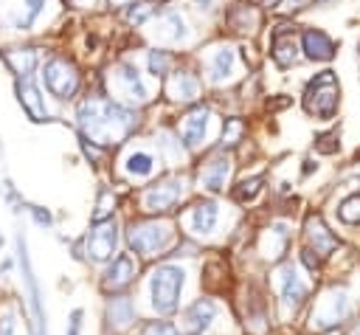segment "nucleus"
I'll use <instances>...</instances> for the list:
<instances>
[{
  "mask_svg": "<svg viewBox=\"0 0 360 335\" xmlns=\"http://www.w3.org/2000/svg\"><path fill=\"white\" fill-rule=\"evenodd\" d=\"M186 268L180 262H158L150 273H147V282H144V299L138 301L141 313L147 318H175L186 299H183V290H186Z\"/></svg>",
  "mask_w": 360,
  "mask_h": 335,
  "instance_id": "obj_1",
  "label": "nucleus"
},
{
  "mask_svg": "<svg viewBox=\"0 0 360 335\" xmlns=\"http://www.w3.org/2000/svg\"><path fill=\"white\" fill-rule=\"evenodd\" d=\"M76 119H79L85 138L96 144H110V141L124 138L130 127L136 124V116L130 110L118 107L107 99H85L76 110Z\"/></svg>",
  "mask_w": 360,
  "mask_h": 335,
  "instance_id": "obj_2",
  "label": "nucleus"
},
{
  "mask_svg": "<svg viewBox=\"0 0 360 335\" xmlns=\"http://www.w3.org/2000/svg\"><path fill=\"white\" fill-rule=\"evenodd\" d=\"M271 287H273V307H276V321L279 324H293V318L310 304L312 296V282H307L301 276L298 262L293 259H282L271 276Z\"/></svg>",
  "mask_w": 360,
  "mask_h": 335,
  "instance_id": "obj_3",
  "label": "nucleus"
},
{
  "mask_svg": "<svg viewBox=\"0 0 360 335\" xmlns=\"http://www.w3.org/2000/svg\"><path fill=\"white\" fill-rule=\"evenodd\" d=\"M124 240L136 259H155L166 257L178 245V229L166 217H141L127 226Z\"/></svg>",
  "mask_w": 360,
  "mask_h": 335,
  "instance_id": "obj_4",
  "label": "nucleus"
},
{
  "mask_svg": "<svg viewBox=\"0 0 360 335\" xmlns=\"http://www.w3.org/2000/svg\"><path fill=\"white\" fill-rule=\"evenodd\" d=\"M352 315V299L343 285H329L318 293L312 301V310L307 313L304 332L307 335H329L338 332Z\"/></svg>",
  "mask_w": 360,
  "mask_h": 335,
  "instance_id": "obj_5",
  "label": "nucleus"
},
{
  "mask_svg": "<svg viewBox=\"0 0 360 335\" xmlns=\"http://www.w3.org/2000/svg\"><path fill=\"white\" fill-rule=\"evenodd\" d=\"M233 315L239 321L243 335H273L279 321H276V307L271 304V287L251 282L245 293L236 299Z\"/></svg>",
  "mask_w": 360,
  "mask_h": 335,
  "instance_id": "obj_6",
  "label": "nucleus"
},
{
  "mask_svg": "<svg viewBox=\"0 0 360 335\" xmlns=\"http://www.w3.org/2000/svg\"><path fill=\"white\" fill-rule=\"evenodd\" d=\"M222 318L228 321V313H225V304L219 301V296H197L192 299L189 304H183V310L178 313V327L183 335H225V327Z\"/></svg>",
  "mask_w": 360,
  "mask_h": 335,
  "instance_id": "obj_7",
  "label": "nucleus"
},
{
  "mask_svg": "<svg viewBox=\"0 0 360 335\" xmlns=\"http://www.w3.org/2000/svg\"><path fill=\"white\" fill-rule=\"evenodd\" d=\"M144 315L136 301V296L122 293V296H107L104 299V313H101V329L104 335H136L141 327Z\"/></svg>",
  "mask_w": 360,
  "mask_h": 335,
  "instance_id": "obj_8",
  "label": "nucleus"
},
{
  "mask_svg": "<svg viewBox=\"0 0 360 335\" xmlns=\"http://www.w3.org/2000/svg\"><path fill=\"white\" fill-rule=\"evenodd\" d=\"M183 197H186V180L180 175H175V178H166V180L144 189L141 211L152 214V217H164V214H172L183 203Z\"/></svg>",
  "mask_w": 360,
  "mask_h": 335,
  "instance_id": "obj_9",
  "label": "nucleus"
},
{
  "mask_svg": "<svg viewBox=\"0 0 360 335\" xmlns=\"http://www.w3.org/2000/svg\"><path fill=\"white\" fill-rule=\"evenodd\" d=\"M338 79L332 71H321L310 85H307V93H304V107L310 116H318V119H332L335 110H338Z\"/></svg>",
  "mask_w": 360,
  "mask_h": 335,
  "instance_id": "obj_10",
  "label": "nucleus"
},
{
  "mask_svg": "<svg viewBox=\"0 0 360 335\" xmlns=\"http://www.w3.org/2000/svg\"><path fill=\"white\" fill-rule=\"evenodd\" d=\"M118 254V220H96L85 234V257L96 265H107Z\"/></svg>",
  "mask_w": 360,
  "mask_h": 335,
  "instance_id": "obj_11",
  "label": "nucleus"
},
{
  "mask_svg": "<svg viewBox=\"0 0 360 335\" xmlns=\"http://www.w3.org/2000/svg\"><path fill=\"white\" fill-rule=\"evenodd\" d=\"M136 279H138V259L133 254H115L99 276V290L104 296H122L130 293Z\"/></svg>",
  "mask_w": 360,
  "mask_h": 335,
  "instance_id": "obj_12",
  "label": "nucleus"
},
{
  "mask_svg": "<svg viewBox=\"0 0 360 335\" xmlns=\"http://www.w3.org/2000/svg\"><path fill=\"white\" fill-rule=\"evenodd\" d=\"M43 79H45L48 93L57 96V99H71L79 90V73L62 57H54V59H48L43 65Z\"/></svg>",
  "mask_w": 360,
  "mask_h": 335,
  "instance_id": "obj_13",
  "label": "nucleus"
},
{
  "mask_svg": "<svg viewBox=\"0 0 360 335\" xmlns=\"http://www.w3.org/2000/svg\"><path fill=\"white\" fill-rule=\"evenodd\" d=\"M183 226L192 237H211L219 226V203L217 200H200L194 203L186 217H183Z\"/></svg>",
  "mask_w": 360,
  "mask_h": 335,
  "instance_id": "obj_14",
  "label": "nucleus"
},
{
  "mask_svg": "<svg viewBox=\"0 0 360 335\" xmlns=\"http://www.w3.org/2000/svg\"><path fill=\"white\" fill-rule=\"evenodd\" d=\"M304 240H307V248L315 251L321 259L332 257L340 248V240L326 229V222L318 214H310L307 217V222H304Z\"/></svg>",
  "mask_w": 360,
  "mask_h": 335,
  "instance_id": "obj_15",
  "label": "nucleus"
},
{
  "mask_svg": "<svg viewBox=\"0 0 360 335\" xmlns=\"http://www.w3.org/2000/svg\"><path fill=\"white\" fill-rule=\"evenodd\" d=\"M17 99L23 104V110L34 119V122H45L48 119V107H45V99L40 93V87L31 82V76L26 79H17Z\"/></svg>",
  "mask_w": 360,
  "mask_h": 335,
  "instance_id": "obj_16",
  "label": "nucleus"
},
{
  "mask_svg": "<svg viewBox=\"0 0 360 335\" xmlns=\"http://www.w3.org/2000/svg\"><path fill=\"white\" fill-rule=\"evenodd\" d=\"M287 245H290V229H287V222H273V226L268 229V234H265V243H262L265 259L282 262Z\"/></svg>",
  "mask_w": 360,
  "mask_h": 335,
  "instance_id": "obj_17",
  "label": "nucleus"
},
{
  "mask_svg": "<svg viewBox=\"0 0 360 335\" xmlns=\"http://www.w3.org/2000/svg\"><path fill=\"white\" fill-rule=\"evenodd\" d=\"M20 315L26 318V304L17 296L0 299V335H20Z\"/></svg>",
  "mask_w": 360,
  "mask_h": 335,
  "instance_id": "obj_18",
  "label": "nucleus"
},
{
  "mask_svg": "<svg viewBox=\"0 0 360 335\" xmlns=\"http://www.w3.org/2000/svg\"><path fill=\"white\" fill-rule=\"evenodd\" d=\"M228 175H231V161L228 158H214L211 164H206L203 169H200V186L206 189V192H222L225 189V180H228Z\"/></svg>",
  "mask_w": 360,
  "mask_h": 335,
  "instance_id": "obj_19",
  "label": "nucleus"
},
{
  "mask_svg": "<svg viewBox=\"0 0 360 335\" xmlns=\"http://www.w3.org/2000/svg\"><path fill=\"white\" fill-rule=\"evenodd\" d=\"M296 57H298V45H296V40H293L290 26H279V29L273 31V59H276L282 68H287V65L296 62Z\"/></svg>",
  "mask_w": 360,
  "mask_h": 335,
  "instance_id": "obj_20",
  "label": "nucleus"
},
{
  "mask_svg": "<svg viewBox=\"0 0 360 335\" xmlns=\"http://www.w3.org/2000/svg\"><path fill=\"white\" fill-rule=\"evenodd\" d=\"M304 54L315 62H326V59L335 57V43L324 31L310 29V31H304Z\"/></svg>",
  "mask_w": 360,
  "mask_h": 335,
  "instance_id": "obj_21",
  "label": "nucleus"
},
{
  "mask_svg": "<svg viewBox=\"0 0 360 335\" xmlns=\"http://www.w3.org/2000/svg\"><path fill=\"white\" fill-rule=\"evenodd\" d=\"M118 82H122L124 93H127L133 101H147V99H150V90L144 87L141 73H138V68H136L133 62H122V65H118Z\"/></svg>",
  "mask_w": 360,
  "mask_h": 335,
  "instance_id": "obj_22",
  "label": "nucleus"
},
{
  "mask_svg": "<svg viewBox=\"0 0 360 335\" xmlns=\"http://www.w3.org/2000/svg\"><path fill=\"white\" fill-rule=\"evenodd\" d=\"M206 127H208V110L206 107H197L186 116L183 122V144L186 147H197L206 136Z\"/></svg>",
  "mask_w": 360,
  "mask_h": 335,
  "instance_id": "obj_23",
  "label": "nucleus"
},
{
  "mask_svg": "<svg viewBox=\"0 0 360 335\" xmlns=\"http://www.w3.org/2000/svg\"><path fill=\"white\" fill-rule=\"evenodd\" d=\"M3 59L20 79L31 76V71L37 68V51L34 48H9V51H3Z\"/></svg>",
  "mask_w": 360,
  "mask_h": 335,
  "instance_id": "obj_24",
  "label": "nucleus"
},
{
  "mask_svg": "<svg viewBox=\"0 0 360 335\" xmlns=\"http://www.w3.org/2000/svg\"><path fill=\"white\" fill-rule=\"evenodd\" d=\"M169 93H172V99H178V101H194L197 93H200V82H197L192 73L178 71V73L172 76V82H169Z\"/></svg>",
  "mask_w": 360,
  "mask_h": 335,
  "instance_id": "obj_25",
  "label": "nucleus"
},
{
  "mask_svg": "<svg viewBox=\"0 0 360 335\" xmlns=\"http://www.w3.org/2000/svg\"><path fill=\"white\" fill-rule=\"evenodd\" d=\"M155 34H158L161 40L180 43V40H186V23H183V17H180L178 12H166V15H161V17H158V29H155Z\"/></svg>",
  "mask_w": 360,
  "mask_h": 335,
  "instance_id": "obj_26",
  "label": "nucleus"
},
{
  "mask_svg": "<svg viewBox=\"0 0 360 335\" xmlns=\"http://www.w3.org/2000/svg\"><path fill=\"white\" fill-rule=\"evenodd\" d=\"M233 65H236V51L233 48H219L214 54V62H211V82L222 85L225 79H231L233 76Z\"/></svg>",
  "mask_w": 360,
  "mask_h": 335,
  "instance_id": "obj_27",
  "label": "nucleus"
},
{
  "mask_svg": "<svg viewBox=\"0 0 360 335\" xmlns=\"http://www.w3.org/2000/svg\"><path fill=\"white\" fill-rule=\"evenodd\" d=\"M155 169H158V161H155L150 152H144V150H138V152H133V155L127 158V175L136 178V180L152 178Z\"/></svg>",
  "mask_w": 360,
  "mask_h": 335,
  "instance_id": "obj_28",
  "label": "nucleus"
},
{
  "mask_svg": "<svg viewBox=\"0 0 360 335\" xmlns=\"http://www.w3.org/2000/svg\"><path fill=\"white\" fill-rule=\"evenodd\" d=\"M43 6H45V0H23V3H20V15L12 20V26H15L17 31H26V29H31V23L40 17Z\"/></svg>",
  "mask_w": 360,
  "mask_h": 335,
  "instance_id": "obj_29",
  "label": "nucleus"
},
{
  "mask_svg": "<svg viewBox=\"0 0 360 335\" xmlns=\"http://www.w3.org/2000/svg\"><path fill=\"white\" fill-rule=\"evenodd\" d=\"M136 335H183V332L169 318H144L141 327L136 329Z\"/></svg>",
  "mask_w": 360,
  "mask_h": 335,
  "instance_id": "obj_30",
  "label": "nucleus"
},
{
  "mask_svg": "<svg viewBox=\"0 0 360 335\" xmlns=\"http://www.w3.org/2000/svg\"><path fill=\"white\" fill-rule=\"evenodd\" d=\"M262 183H265V178H245V180H239L233 189H231V197L236 200V203H251V200H257V194L262 192Z\"/></svg>",
  "mask_w": 360,
  "mask_h": 335,
  "instance_id": "obj_31",
  "label": "nucleus"
},
{
  "mask_svg": "<svg viewBox=\"0 0 360 335\" xmlns=\"http://www.w3.org/2000/svg\"><path fill=\"white\" fill-rule=\"evenodd\" d=\"M338 217H340V222H346V226H360V192L340 200Z\"/></svg>",
  "mask_w": 360,
  "mask_h": 335,
  "instance_id": "obj_32",
  "label": "nucleus"
},
{
  "mask_svg": "<svg viewBox=\"0 0 360 335\" xmlns=\"http://www.w3.org/2000/svg\"><path fill=\"white\" fill-rule=\"evenodd\" d=\"M228 20H231V26H233L236 31H251L259 17H257V12L248 9V6H236V9L228 15Z\"/></svg>",
  "mask_w": 360,
  "mask_h": 335,
  "instance_id": "obj_33",
  "label": "nucleus"
},
{
  "mask_svg": "<svg viewBox=\"0 0 360 335\" xmlns=\"http://www.w3.org/2000/svg\"><path fill=\"white\" fill-rule=\"evenodd\" d=\"M172 68V54L169 51H150V73L152 76H166Z\"/></svg>",
  "mask_w": 360,
  "mask_h": 335,
  "instance_id": "obj_34",
  "label": "nucleus"
},
{
  "mask_svg": "<svg viewBox=\"0 0 360 335\" xmlns=\"http://www.w3.org/2000/svg\"><path fill=\"white\" fill-rule=\"evenodd\" d=\"M85 329V307H73L68 313V324H65V335H82Z\"/></svg>",
  "mask_w": 360,
  "mask_h": 335,
  "instance_id": "obj_35",
  "label": "nucleus"
},
{
  "mask_svg": "<svg viewBox=\"0 0 360 335\" xmlns=\"http://www.w3.org/2000/svg\"><path fill=\"white\" fill-rule=\"evenodd\" d=\"M152 17V3H138V6H133L130 12H127V20L133 23V26H141V23H147Z\"/></svg>",
  "mask_w": 360,
  "mask_h": 335,
  "instance_id": "obj_36",
  "label": "nucleus"
},
{
  "mask_svg": "<svg viewBox=\"0 0 360 335\" xmlns=\"http://www.w3.org/2000/svg\"><path fill=\"white\" fill-rule=\"evenodd\" d=\"M29 214H31V220L37 222L40 229H51V222H54V214L45 208V206H29Z\"/></svg>",
  "mask_w": 360,
  "mask_h": 335,
  "instance_id": "obj_37",
  "label": "nucleus"
},
{
  "mask_svg": "<svg viewBox=\"0 0 360 335\" xmlns=\"http://www.w3.org/2000/svg\"><path fill=\"white\" fill-rule=\"evenodd\" d=\"M315 150H318L321 155H332V152H338V133H326V136H321V138L315 141Z\"/></svg>",
  "mask_w": 360,
  "mask_h": 335,
  "instance_id": "obj_38",
  "label": "nucleus"
},
{
  "mask_svg": "<svg viewBox=\"0 0 360 335\" xmlns=\"http://www.w3.org/2000/svg\"><path fill=\"white\" fill-rule=\"evenodd\" d=\"M12 268H15V259H3V262H0V273H12Z\"/></svg>",
  "mask_w": 360,
  "mask_h": 335,
  "instance_id": "obj_39",
  "label": "nucleus"
},
{
  "mask_svg": "<svg viewBox=\"0 0 360 335\" xmlns=\"http://www.w3.org/2000/svg\"><path fill=\"white\" fill-rule=\"evenodd\" d=\"M194 3H197V9H206V12H208V9L214 6V0H194Z\"/></svg>",
  "mask_w": 360,
  "mask_h": 335,
  "instance_id": "obj_40",
  "label": "nucleus"
},
{
  "mask_svg": "<svg viewBox=\"0 0 360 335\" xmlns=\"http://www.w3.org/2000/svg\"><path fill=\"white\" fill-rule=\"evenodd\" d=\"M259 3H262V6H268V9H276V6L282 3V0H259Z\"/></svg>",
  "mask_w": 360,
  "mask_h": 335,
  "instance_id": "obj_41",
  "label": "nucleus"
},
{
  "mask_svg": "<svg viewBox=\"0 0 360 335\" xmlns=\"http://www.w3.org/2000/svg\"><path fill=\"white\" fill-rule=\"evenodd\" d=\"M113 6H127V3H133V0H110Z\"/></svg>",
  "mask_w": 360,
  "mask_h": 335,
  "instance_id": "obj_42",
  "label": "nucleus"
},
{
  "mask_svg": "<svg viewBox=\"0 0 360 335\" xmlns=\"http://www.w3.org/2000/svg\"><path fill=\"white\" fill-rule=\"evenodd\" d=\"M346 335H360V324H354V327H352V329H349Z\"/></svg>",
  "mask_w": 360,
  "mask_h": 335,
  "instance_id": "obj_43",
  "label": "nucleus"
},
{
  "mask_svg": "<svg viewBox=\"0 0 360 335\" xmlns=\"http://www.w3.org/2000/svg\"><path fill=\"white\" fill-rule=\"evenodd\" d=\"M0 248H3V237H0Z\"/></svg>",
  "mask_w": 360,
  "mask_h": 335,
  "instance_id": "obj_44",
  "label": "nucleus"
},
{
  "mask_svg": "<svg viewBox=\"0 0 360 335\" xmlns=\"http://www.w3.org/2000/svg\"><path fill=\"white\" fill-rule=\"evenodd\" d=\"M318 3H329V0H318Z\"/></svg>",
  "mask_w": 360,
  "mask_h": 335,
  "instance_id": "obj_45",
  "label": "nucleus"
},
{
  "mask_svg": "<svg viewBox=\"0 0 360 335\" xmlns=\"http://www.w3.org/2000/svg\"><path fill=\"white\" fill-rule=\"evenodd\" d=\"M298 335H307V332H298Z\"/></svg>",
  "mask_w": 360,
  "mask_h": 335,
  "instance_id": "obj_46",
  "label": "nucleus"
}]
</instances>
